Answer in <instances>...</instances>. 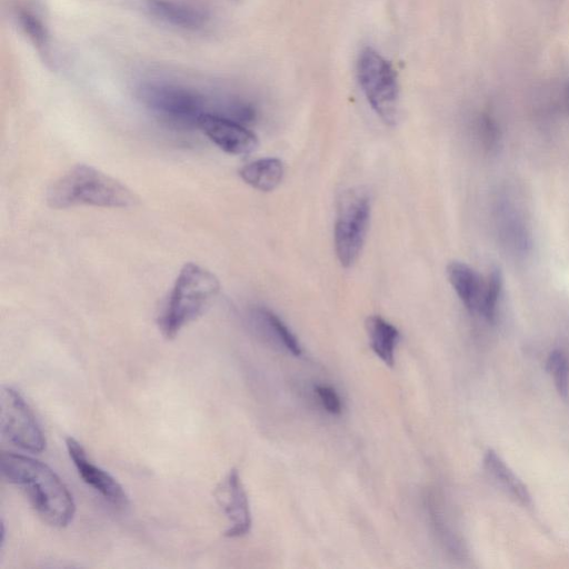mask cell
<instances>
[{"label":"cell","mask_w":569,"mask_h":569,"mask_svg":"<svg viewBox=\"0 0 569 569\" xmlns=\"http://www.w3.org/2000/svg\"><path fill=\"white\" fill-rule=\"evenodd\" d=\"M0 471L8 482L26 493L44 522L62 528L72 521L76 512L72 495L46 463L29 456L3 451Z\"/></svg>","instance_id":"cell-1"},{"label":"cell","mask_w":569,"mask_h":569,"mask_svg":"<svg viewBox=\"0 0 569 569\" xmlns=\"http://www.w3.org/2000/svg\"><path fill=\"white\" fill-rule=\"evenodd\" d=\"M46 198L53 209L78 206L130 208L139 200L126 184L84 163L73 166L54 180Z\"/></svg>","instance_id":"cell-2"},{"label":"cell","mask_w":569,"mask_h":569,"mask_svg":"<svg viewBox=\"0 0 569 569\" xmlns=\"http://www.w3.org/2000/svg\"><path fill=\"white\" fill-rule=\"evenodd\" d=\"M220 290L218 278L200 264L188 262L179 271L158 317V327L166 339L200 317Z\"/></svg>","instance_id":"cell-3"},{"label":"cell","mask_w":569,"mask_h":569,"mask_svg":"<svg viewBox=\"0 0 569 569\" xmlns=\"http://www.w3.org/2000/svg\"><path fill=\"white\" fill-rule=\"evenodd\" d=\"M142 103L160 120L179 129L199 128L204 114L223 116L231 97L211 101L196 89L167 82H144L138 88Z\"/></svg>","instance_id":"cell-4"},{"label":"cell","mask_w":569,"mask_h":569,"mask_svg":"<svg viewBox=\"0 0 569 569\" xmlns=\"http://www.w3.org/2000/svg\"><path fill=\"white\" fill-rule=\"evenodd\" d=\"M359 84L371 108L386 124L399 116V84L392 64L371 47L363 48L357 61Z\"/></svg>","instance_id":"cell-5"},{"label":"cell","mask_w":569,"mask_h":569,"mask_svg":"<svg viewBox=\"0 0 569 569\" xmlns=\"http://www.w3.org/2000/svg\"><path fill=\"white\" fill-rule=\"evenodd\" d=\"M371 213L370 196L363 188H351L342 192L337 208L333 242L337 258L348 268L358 259L369 228Z\"/></svg>","instance_id":"cell-6"},{"label":"cell","mask_w":569,"mask_h":569,"mask_svg":"<svg viewBox=\"0 0 569 569\" xmlns=\"http://www.w3.org/2000/svg\"><path fill=\"white\" fill-rule=\"evenodd\" d=\"M0 431L12 446L38 453L46 447L44 435L23 397L3 386L0 395Z\"/></svg>","instance_id":"cell-7"},{"label":"cell","mask_w":569,"mask_h":569,"mask_svg":"<svg viewBox=\"0 0 569 569\" xmlns=\"http://www.w3.org/2000/svg\"><path fill=\"white\" fill-rule=\"evenodd\" d=\"M214 498L230 522L224 536L242 537L250 530L251 513L249 501L237 469H231L219 482Z\"/></svg>","instance_id":"cell-8"},{"label":"cell","mask_w":569,"mask_h":569,"mask_svg":"<svg viewBox=\"0 0 569 569\" xmlns=\"http://www.w3.org/2000/svg\"><path fill=\"white\" fill-rule=\"evenodd\" d=\"M66 446L79 476L88 486L99 492L112 506L120 509L128 507L129 499L122 486L111 475L96 466L74 438H67Z\"/></svg>","instance_id":"cell-9"},{"label":"cell","mask_w":569,"mask_h":569,"mask_svg":"<svg viewBox=\"0 0 569 569\" xmlns=\"http://www.w3.org/2000/svg\"><path fill=\"white\" fill-rule=\"evenodd\" d=\"M198 129L230 154H248L258 147V138L251 130L243 123L222 116L204 114Z\"/></svg>","instance_id":"cell-10"},{"label":"cell","mask_w":569,"mask_h":569,"mask_svg":"<svg viewBox=\"0 0 569 569\" xmlns=\"http://www.w3.org/2000/svg\"><path fill=\"white\" fill-rule=\"evenodd\" d=\"M447 277L465 307L481 315L487 279L461 261H451L447 266Z\"/></svg>","instance_id":"cell-11"},{"label":"cell","mask_w":569,"mask_h":569,"mask_svg":"<svg viewBox=\"0 0 569 569\" xmlns=\"http://www.w3.org/2000/svg\"><path fill=\"white\" fill-rule=\"evenodd\" d=\"M147 10L170 26L199 30L207 26L209 16L201 9L174 0H144Z\"/></svg>","instance_id":"cell-12"},{"label":"cell","mask_w":569,"mask_h":569,"mask_svg":"<svg viewBox=\"0 0 569 569\" xmlns=\"http://www.w3.org/2000/svg\"><path fill=\"white\" fill-rule=\"evenodd\" d=\"M283 173V164L277 158L259 159L243 166L239 170L241 179L260 191L276 189L280 184Z\"/></svg>","instance_id":"cell-13"},{"label":"cell","mask_w":569,"mask_h":569,"mask_svg":"<svg viewBox=\"0 0 569 569\" xmlns=\"http://www.w3.org/2000/svg\"><path fill=\"white\" fill-rule=\"evenodd\" d=\"M366 330L373 352L389 367L395 363V348L399 331L380 316H370L366 320Z\"/></svg>","instance_id":"cell-14"},{"label":"cell","mask_w":569,"mask_h":569,"mask_svg":"<svg viewBox=\"0 0 569 569\" xmlns=\"http://www.w3.org/2000/svg\"><path fill=\"white\" fill-rule=\"evenodd\" d=\"M487 472L508 492L523 503L530 502V495L522 481L492 450L487 451L483 458Z\"/></svg>","instance_id":"cell-15"},{"label":"cell","mask_w":569,"mask_h":569,"mask_svg":"<svg viewBox=\"0 0 569 569\" xmlns=\"http://www.w3.org/2000/svg\"><path fill=\"white\" fill-rule=\"evenodd\" d=\"M16 20L43 59L50 61V34L42 19L27 8H19L16 11Z\"/></svg>","instance_id":"cell-16"},{"label":"cell","mask_w":569,"mask_h":569,"mask_svg":"<svg viewBox=\"0 0 569 569\" xmlns=\"http://www.w3.org/2000/svg\"><path fill=\"white\" fill-rule=\"evenodd\" d=\"M252 316L254 321L269 333H272L290 353L296 357L301 355V347L297 338L277 315L268 309L260 308L256 309Z\"/></svg>","instance_id":"cell-17"},{"label":"cell","mask_w":569,"mask_h":569,"mask_svg":"<svg viewBox=\"0 0 569 569\" xmlns=\"http://www.w3.org/2000/svg\"><path fill=\"white\" fill-rule=\"evenodd\" d=\"M502 288V277L498 269L491 270L487 278L486 293L481 316L488 321H493Z\"/></svg>","instance_id":"cell-18"},{"label":"cell","mask_w":569,"mask_h":569,"mask_svg":"<svg viewBox=\"0 0 569 569\" xmlns=\"http://www.w3.org/2000/svg\"><path fill=\"white\" fill-rule=\"evenodd\" d=\"M547 369L553 378L559 395L566 397L568 393L569 363L563 352L552 351L547 360Z\"/></svg>","instance_id":"cell-19"},{"label":"cell","mask_w":569,"mask_h":569,"mask_svg":"<svg viewBox=\"0 0 569 569\" xmlns=\"http://www.w3.org/2000/svg\"><path fill=\"white\" fill-rule=\"evenodd\" d=\"M503 214L506 217L502 219L501 230L505 239L510 242V246L516 250H526L528 244L526 228L512 211H507Z\"/></svg>","instance_id":"cell-20"},{"label":"cell","mask_w":569,"mask_h":569,"mask_svg":"<svg viewBox=\"0 0 569 569\" xmlns=\"http://www.w3.org/2000/svg\"><path fill=\"white\" fill-rule=\"evenodd\" d=\"M315 390L320 399V402L328 412L332 415H339L341 412L340 398L332 387L319 385Z\"/></svg>","instance_id":"cell-21"}]
</instances>
